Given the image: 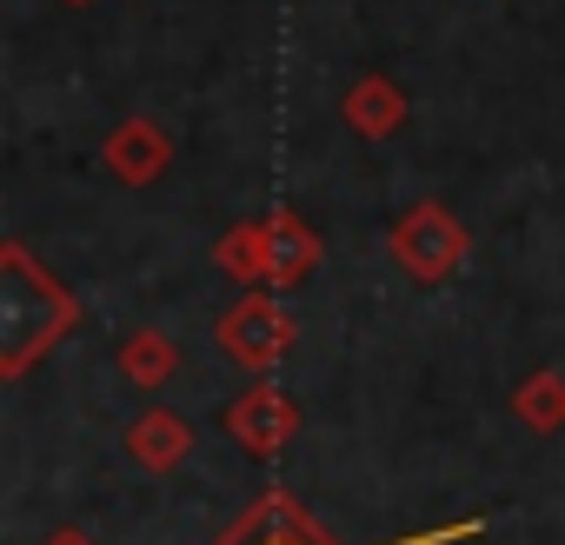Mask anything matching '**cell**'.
Listing matches in <instances>:
<instances>
[{
	"mask_svg": "<svg viewBox=\"0 0 565 545\" xmlns=\"http://www.w3.org/2000/svg\"><path fill=\"white\" fill-rule=\"evenodd\" d=\"M399 259L413 266V272H426V280H439V272L459 259V226L446 220V213H413L406 226H399Z\"/></svg>",
	"mask_w": 565,
	"mask_h": 545,
	"instance_id": "obj_1",
	"label": "cell"
},
{
	"mask_svg": "<svg viewBox=\"0 0 565 545\" xmlns=\"http://www.w3.org/2000/svg\"><path fill=\"white\" fill-rule=\"evenodd\" d=\"M347 114H353V120H360L366 133H386V127L399 120V100L386 94V81H366V87H360V94L347 100Z\"/></svg>",
	"mask_w": 565,
	"mask_h": 545,
	"instance_id": "obj_4",
	"label": "cell"
},
{
	"mask_svg": "<svg viewBox=\"0 0 565 545\" xmlns=\"http://www.w3.org/2000/svg\"><path fill=\"white\" fill-rule=\"evenodd\" d=\"M519 413H525L532 426H558V419H565V386H558V380H532V386L519 393Z\"/></svg>",
	"mask_w": 565,
	"mask_h": 545,
	"instance_id": "obj_5",
	"label": "cell"
},
{
	"mask_svg": "<svg viewBox=\"0 0 565 545\" xmlns=\"http://www.w3.org/2000/svg\"><path fill=\"white\" fill-rule=\"evenodd\" d=\"M266 399H273V393H253V399L239 406V432H246V439H259V446L287 432V419H279V406H266Z\"/></svg>",
	"mask_w": 565,
	"mask_h": 545,
	"instance_id": "obj_6",
	"label": "cell"
},
{
	"mask_svg": "<svg viewBox=\"0 0 565 545\" xmlns=\"http://www.w3.org/2000/svg\"><path fill=\"white\" fill-rule=\"evenodd\" d=\"M127 366H134V373H140V380H160V373H167V366H173V346H167V340H153V333H147V340H134V353H127Z\"/></svg>",
	"mask_w": 565,
	"mask_h": 545,
	"instance_id": "obj_7",
	"label": "cell"
},
{
	"mask_svg": "<svg viewBox=\"0 0 565 545\" xmlns=\"http://www.w3.org/2000/svg\"><path fill=\"white\" fill-rule=\"evenodd\" d=\"M134 446H140V459H147V466H173V459L186 452V426H180V419H167V413H153V419L134 432Z\"/></svg>",
	"mask_w": 565,
	"mask_h": 545,
	"instance_id": "obj_3",
	"label": "cell"
},
{
	"mask_svg": "<svg viewBox=\"0 0 565 545\" xmlns=\"http://www.w3.org/2000/svg\"><path fill=\"white\" fill-rule=\"evenodd\" d=\"M47 545H87V538H47Z\"/></svg>",
	"mask_w": 565,
	"mask_h": 545,
	"instance_id": "obj_8",
	"label": "cell"
},
{
	"mask_svg": "<svg viewBox=\"0 0 565 545\" xmlns=\"http://www.w3.org/2000/svg\"><path fill=\"white\" fill-rule=\"evenodd\" d=\"M107 160H114V167H120L127 180H147V173H153V167L167 160V140H160L153 127H127V133L114 140V153H107Z\"/></svg>",
	"mask_w": 565,
	"mask_h": 545,
	"instance_id": "obj_2",
	"label": "cell"
}]
</instances>
